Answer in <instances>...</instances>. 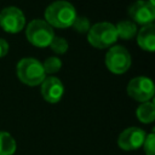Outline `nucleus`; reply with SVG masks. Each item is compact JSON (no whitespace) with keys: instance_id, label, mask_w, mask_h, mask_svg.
<instances>
[{"instance_id":"1","label":"nucleus","mask_w":155,"mask_h":155,"mask_svg":"<svg viewBox=\"0 0 155 155\" xmlns=\"http://www.w3.org/2000/svg\"><path fill=\"white\" fill-rule=\"evenodd\" d=\"M75 7L65 0H57L50 4L45 10V21L53 28H68L71 27L76 18Z\"/></svg>"},{"instance_id":"2","label":"nucleus","mask_w":155,"mask_h":155,"mask_svg":"<svg viewBox=\"0 0 155 155\" xmlns=\"http://www.w3.org/2000/svg\"><path fill=\"white\" fill-rule=\"evenodd\" d=\"M16 73H17V78L24 85H28V86L41 85V82L46 78L42 63L31 57L22 58L17 63Z\"/></svg>"},{"instance_id":"3","label":"nucleus","mask_w":155,"mask_h":155,"mask_svg":"<svg viewBox=\"0 0 155 155\" xmlns=\"http://www.w3.org/2000/svg\"><path fill=\"white\" fill-rule=\"evenodd\" d=\"M87 40L96 48L111 47L117 40L116 28L110 22L96 23L87 31Z\"/></svg>"},{"instance_id":"4","label":"nucleus","mask_w":155,"mask_h":155,"mask_svg":"<svg viewBox=\"0 0 155 155\" xmlns=\"http://www.w3.org/2000/svg\"><path fill=\"white\" fill-rule=\"evenodd\" d=\"M25 36L31 45L36 47H47L54 36V31L46 21L33 19L27 25Z\"/></svg>"},{"instance_id":"5","label":"nucleus","mask_w":155,"mask_h":155,"mask_svg":"<svg viewBox=\"0 0 155 155\" xmlns=\"http://www.w3.org/2000/svg\"><path fill=\"white\" fill-rule=\"evenodd\" d=\"M107 68L116 75L126 73L131 67V54L128 50L121 45H113L105 54Z\"/></svg>"},{"instance_id":"6","label":"nucleus","mask_w":155,"mask_h":155,"mask_svg":"<svg viewBox=\"0 0 155 155\" xmlns=\"http://www.w3.org/2000/svg\"><path fill=\"white\" fill-rule=\"evenodd\" d=\"M128 96L138 102H149L154 97V84L151 79L145 76H137L130 80L127 88Z\"/></svg>"},{"instance_id":"7","label":"nucleus","mask_w":155,"mask_h":155,"mask_svg":"<svg viewBox=\"0 0 155 155\" xmlns=\"http://www.w3.org/2000/svg\"><path fill=\"white\" fill-rule=\"evenodd\" d=\"M0 25L7 33H18L25 25V17L21 8L16 6L5 7L0 12Z\"/></svg>"},{"instance_id":"8","label":"nucleus","mask_w":155,"mask_h":155,"mask_svg":"<svg viewBox=\"0 0 155 155\" xmlns=\"http://www.w3.org/2000/svg\"><path fill=\"white\" fill-rule=\"evenodd\" d=\"M128 15L133 23L147 25L155 18V6L148 0H137L128 7Z\"/></svg>"},{"instance_id":"9","label":"nucleus","mask_w":155,"mask_h":155,"mask_svg":"<svg viewBox=\"0 0 155 155\" xmlns=\"http://www.w3.org/2000/svg\"><path fill=\"white\" fill-rule=\"evenodd\" d=\"M145 132L139 127H128L124 130L117 138V144L122 150L131 151L140 148L143 145Z\"/></svg>"},{"instance_id":"10","label":"nucleus","mask_w":155,"mask_h":155,"mask_svg":"<svg viewBox=\"0 0 155 155\" xmlns=\"http://www.w3.org/2000/svg\"><path fill=\"white\" fill-rule=\"evenodd\" d=\"M64 93V86L62 81L56 76H47L41 82V94L48 103H57L61 101Z\"/></svg>"},{"instance_id":"11","label":"nucleus","mask_w":155,"mask_h":155,"mask_svg":"<svg viewBox=\"0 0 155 155\" xmlns=\"http://www.w3.org/2000/svg\"><path fill=\"white\" fill-rule=\"evenodd\" d=\"M137 42L145 51L153 52L155 50V27L153 23L142 27L137 34Z\"/></svg>"},{"instance_id":"12","label":"nucleus","mask_w":155,"mask_h":155,"mask_svg":"<svg viewBox=\"0 0 155 155\" xmlns=\"http://www.w3.org/2000/svg\"><path fill=\"white\" fill-rule=\"evenodd\" d=\"M137 117L143 124H150L155 119V104L153 102H144L137 108Z\"/></svg>"},{"instance_id":"13","label":"nucleus","mask_w":155,"mask_h":155,"mask_svg":"<svg viewBox=\"0 0 155 155\" xmlns=\"http://www.w3.org/2000/svg\"><path fill=\"white\" fill-rule=\"evenodd\" d=\"M115 28L117 38H121L124 40H130L137 34V24L132 21H121L115 25Z\"/></svg>"},{"instance_id":"14","label":"nucleus","mask_w":155,"mask_h":155,"mask_svg":"<svg viewBox=\"0 0 155 155\" xmlns=\"http://www.w3.org/2000/svg\"><path fill=\"white\" fill-rule=\"evenodd\" d=\"M17 144L15 138L5 131H0V155H12L16 151Z\"/></svg>"},{"instance_id":"15","label":"nucleus","mask_w":155,"mask_h":155,"mask_svg":"<svg viewBox=\"0 0 155 155\" xmlns=\"http://www.w3.org/2000/svg\"><path fill=\"white\" fill-rule=\"evenodd\" d=\"M42 67H44L45 74H54L61 69L62 62H61V59L58 57L52 56V57H48V58L45 59Z\"/></svg>"},{"instance_id":"16","label":"nucleus","mask_w":155,"mask_h":155,"mask_svg":"<svg viewBox=\"0 0 155 155\" xmlns=\"http://www.w3.org/2000/svg\"><path fill=\"white\" fill-rule=\"evenodd\" d=\"M50 47L53 52H56L57 54H64L69 47L68 45V41L62 38V36H53L51 44H50Z\"/></svg>"},{"instance_id":"17","label":"nucleus","mask_w":155,"mask_h":155,"mask_svg":"<svg viewBox=\"0 0 155 155\" xmlns=\"http://www.w3.org/2000/svg\"><path fill=\"white\" fill-rule=\"evenodd\" d=\"M76 31L84 34V33H87L91 28V24H90V21L86 18V17H81V16H76L73 25H71Z\"/></svg>"},{"instance_id":"18","label":"nucleus","mask_w":155,"mask_h":155,"mask_svg":"<svg viewBox=\"0 0 155 155\" xmlns=\"http://www.w3.org/2000/svg\"><path fill=\"white\" fill-rule=\"evenodd\" d=\"M143 148L145 155H155V134L154 132L145 136L143 142Z\"/></svg>"},{"instance_id":"19","label":"nucleus","mask_w":155,"mask_h":155,"mask_svg":"<svg viewBox=\"0 0 155 155\" xmlns=\"http://www.w3.org/2000/svg\"><path fill=\"white\" fill-rule=\"evenodd\" d=\"M8 52V44L5 39L0 38V58L1 57H5Z\"/></svg>"},{"instance_id":"20","label":"nucleus","mask_w":155,"mask_h":155,"mask_svg":"<svg viewBox=\"0 0 155 155\" xmlns=\"http://www.w3.org/2000/svg\"><path fill=\"white\" fill-rule=\"evenodd\" d=\"M148 1H149L151 5H154V4H155V1H154V0H148Z\"/></svg>"}]
</instances>
